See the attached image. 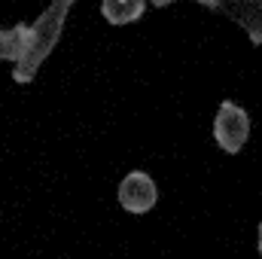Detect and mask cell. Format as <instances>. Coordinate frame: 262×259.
Returning <instances> with one entry per match:
<instances>
[{
	"instance_id": "6da1fadb",
	"label": "cell",
	"mask_w": 262,
	"mask_h": 259,
	"mask_svg": "<svg viewBox=\"0 0 262 259\" xmlns=\"http://www.w3.org/2000/svg\"><path fill=\"white\" fill-rule=\"evenodd\" d=\"M76 0H52L37 18L34 25H25V40H21V52L12 64V82L28 85L34 82V76L40 73L43 61L52 55V49L58 46L61 34H64L67 15L73 9Z\"/></svg>"
},
{
	"instance_id": "7a4b0ae2",
	"label": "cell",
	"mask_w": 262,
	"mask_h": 259,
	"mask_svg": "<svg viewBox=\"0 0 262 259\" xmlns=\"http://www.w3.org/2000/svg\"><path fill=\"white\" fill-rule=\"evenodd\" d=\"M250 128H253L250 113L241 104L223 101L216 107V116H213V140H216V146L223 153L238 156L247 146V140H250Z\"/></svg>"
},
{
	"instance_id": "3957f363",
	"label": "cell",
	"mask_w": 262,
	"mask_h": 259,
	"mask_svg": "<svg viewBox=\"0 0 262 259\" xmlns=\"http://www.w3.org/2000/svg\"><path fill=\"white\" fill-rule=\"evenodd\" d=\"M116 198L125 213H149L159 204V183L146 171H128L119 180Z\"/></svg>"
},
{
	"instance_id": "277c9868",
	"label": "cell",
	"mask_w": 262,
	"mask_h": 259,
	"mask_svg": "<svg viewBox=\"0 0 262 259\" xmlns=\"http://www.w3.org/2000/svg\"><path fill=\"white\" fill-rule=\"evenodd\" d=\"M210 12L235 21L253 46H262V0H213Z\"/></svg>"
},
{
	"instance_id": "5b68a950",
	"label": "cell",
	"mask_w": 262,
	"mask_h": 259,
	"mask_svg": "<svg viewBox=\"0 0 262 259\" xmlns=\"http://www.w3.org/2000/svg\"><path fill=\"white\" fill-rule=\"evenodd\" d=\"M143 12H146V0H101V15L113 28L137 21Z\"/></svg>"
},
{
	"instance_id": "8992f818",
	"label": "cell",
	"mask_w": 262,
	"mask_h": 259,
	"mask_svg": "<svg viewBox=\"0 0 262 259\" xmlns=\"http://www.w3.org/2000/svg\"><path fill=\"white\" fill-rule=\"evenodd\" d=\"M21 40H25V25L0 28V61L15 64V58H18V52H21Z\"/></svg>"
},
{
	"instance_id": "52a82bcc",
	"label": "cell",
	"mask_w": 262,
	"mask_h": 259,
	"mask_svg": "<svg viewBox=\"0 0 262 259\" xmlns=\"http://www.w3.org/2000/svg\"><path fill=\"white\" fill-rule=\"evenodd\" d=\"M256 250H259V256H262V223H259V229H256Z\"/></svg>"
}]
</instances>
